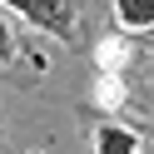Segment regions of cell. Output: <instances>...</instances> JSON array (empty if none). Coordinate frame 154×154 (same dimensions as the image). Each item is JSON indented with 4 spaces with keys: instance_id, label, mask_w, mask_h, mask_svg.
Instances as JSON below:
<instances>
[{
    "instance_id": "6da1fadb",
    "label": "cell",
    "mask_w": 154,
    "mask_h": 154,
    "mask_svg": "<svg viewBox=\"0 0 154 154\" xmlns=\"http://www.w3.org/2000/svg\"><path fill=\"white\" fill-rule=\"evenodd\" d=\"M5 5H15V10L30 25H40L45 35H60V40L75 35V5L70 0H5Z\"/></svg>"
},
{
    "instance_id": "7a4b0ae2",
    "label": "cell",
    "mask_w": 154,
    "mask_h": 154,
    "mask_svg": "<svg viewBox=\"0 0 154 154\" xmlns=\"http://www.w3.org/2000/svg\"><path fill=\"white\" fill-rule=\"evenodd\" d=\"M94 154H139V134L124 124H100L94 129Z\"/></svg>"
},
{
    "instance_id": "3957f363",
    "label": "cell",
    "mask_w": 154,
    "mask_h": 154,
    "mask_svg": "<svg viewBox=\"0 0 154 154\" xmlns=\"http://www.w3.org/2000/svg\"><path fill=\"white\" fill-rule=\"evenodd\" d=\"M114 20L124 30H154V0H114Z\"/></svg>"
},
{
    "instance_id": "277c9868",
    "label": "cell",
    "mask_w": 154,
    "mask_h": 154,
    "mask_svg": "<svg viewBox=\"0 0 154 154\" xmlns=\"http://www.w3.org/2000/svg\"><path fill=\"white\" fill-rule=\"evenodd\" d=\"M15 50H20V45H15V30H10V20L0 15V65H10Z\"/></svg>"
}]
</instances>
